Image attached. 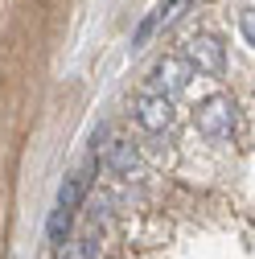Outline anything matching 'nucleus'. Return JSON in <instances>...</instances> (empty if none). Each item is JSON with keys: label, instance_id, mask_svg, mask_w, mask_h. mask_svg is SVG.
Returning <instances> with one entry per match:
<instances>
[{"label": "nucleus", "instance_id": "39448f33", "mask_svg": "<svg viewBox=\"0 0 255 259\" xmlns=\"http://www.w3.org/2000/svg\"><path fill=\"white\" fill-rule=\"evenodd\" d=\"M152 87H156V95H177V91H185V87H189L185 62L161 58V62H156V70H152Z\"/></svg>", "mask_w": 255, "mask_h": 259}, {"label": "nucleus", "instance_id": "f03ea898", "mask_svg": "<svg viewBox=\"0 0 255 259\" xmlns=\"http://www.w3.org/2000/svg\"><path fill=\"white\" fill-rule=\"evenodd\" d=\"M198 132L206 140H231V132H235V103L222 99V95L206 99L198 107Z\"/></svg>", "mask_w": 255, "mask_h": 259}, {"label": "nucleus", "instance_id": "0eeeda50", "mask_svg": "<svg viewBox=\"0 0 255 259\" xmlns=\"http://www.w3.org/2000/svg\"><path fill=\"white\" fill-rule=\"evenodd\" d=\"M70 214H74V210L54 206V214H50V222H46V239H50L54 247H62V243H66V235H70Z\"/></svg>", "mask_w": 255, "mask_h": 259}, {"label": "nucleus", "instance_id": "6e6552de", "mask_svg": "<svg viewBox=\"0 0 255 259\" xmlns=\"http://www.w3.org/2000/svg\"><path fill=\"white\" fill-rule=\"evenodd\" d=\"M189 13V0H161V5L152 9V17H156V29H169L173 21H181Z\"/></svg>", "mask_w": 255, "mask_h": 259}, {"label": "nucleus", "instance_id": "7ed1b4c3", "mask_svg": "<svg viewBox=\"0 0 255 259\" xmlns=\"http://www.w3.org/2000/svg\"><path fill=\"white\" fill-rule=\"evenodd\" d=\"M95 152H99V160H103L107 173L128 177V173L136 169V144L123 140V136H99V132H95Z\"/></svg>", "mask_w": 255, "mask_h": 259}, {"label": "nucleus", "instance_id": "1a4fd4ad", "mask_svg": "<svg viewBox=\"0 0 255 259\" xmlns=\"http://www.w3.org/2000/svg\"><path fill=\"white\" fill-rule=\"evenodd\" d=\"M152 33H156V17H152V13H148V17H144V21H140V25H136V33H132V50H144V46H148V37H152Z\"/></svg>", "mask_w": 255, "mask_h": 259}, {"label": "nucleus", "instance_id": "f257e3e1", "mask_svg": "<svg viewBox=\"0 0 255 259\" xmlns=\"http://www.w3.org/2000/svg\"><path fill=\"white\" fill-rule=\"evenodd\" d=\"M185 62H189V66H198V74L218 78L222 70H227V50H222V41L210 37V33H194V37L185 41Z\"/></svg>", "mask_w": 255, "mask_h": 259}, {"label": "nucleus", "instance_id": "423d86ee", "mask_svg": "<svg viewBox=\"0 0 255 259\" xmlns=\"http://www.w3.org/2000/svg\"><path fill=\"white\" fill-rule=\"evenodd\" d=\"M87 189H91V169H74V173H66V181H62V189H58V206H66V210L82 206Z\"/></svg>", "mask_w": 255, "mask_h": 259}, {"label": "nucleus", "instance_id": "9d476101", "mask_svg": "<svg viewBox=\"0 0 255 259\" xmlns=\"http://www.w3.org/2000/svg\"><path fill=\"white\" fill-rule=\"evenodd\" d=\"M239 29H243V37L255 46V9H247V13L239 17Z\"/></svg>", "mask_w": 255, "mask_h": 259}, {"label": "nucleus", "instance_id": "20e7f679", "mask_svg": "<svg viewBox=\"0 0 255 259\" xmlns=\"http://www.w3.org/2000/svg\"><path fill=\"white\" fill-rule=\"evenodd\" d=\"M136 119L148 127V132H165V127L173 123V99L169 95H144V99L136 103Z\"/></svg>", "mask_w": 255, "mask_h": 259}]
</instances>
